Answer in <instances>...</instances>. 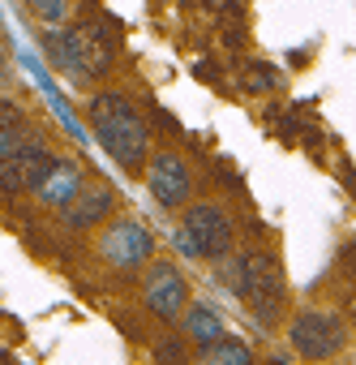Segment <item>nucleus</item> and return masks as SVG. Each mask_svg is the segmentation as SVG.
Wrapping results in <instances>:
<instances>
[{
  "label": "nucleus",
  "mask_w": 356,
  "mask_h": 365,
  "mask_svg": "<svg viewBox=\"0 0 356 365\" xmlns=\"http://www.w3.org/2000/svg\"><path fill=\"white\" fill-rule=\"evenodd\" d=\"M142 301H146V309L155 318L172 322V318H181L185 305H189V284L172 262H155L146 271V279H142Z\"/></svg>",
  "instance_id": "nucleus-7"
},
{
  "label": "nucleus",
  "mask_w": 356,
  "mask_h": 365,
  "mask_svg": "<svg viewBox=\"0 0 356 365\" xmlns=\"http://www.w3.org/2000/svg\"><path fill=\"white\" fill-rule=\"evenodd\" d=\"M202 365H253V348L236 335H219L202 348Z\"/></svg>",
  "instance_id": "nucleus-12"
},
{
  "label": "nucleus",
  "mask_w": 356,
  "mask_h": 365,
  "mask_svg": "<svg viewBox=\"0 0 356 365\" xmlns=\"http://www.w3.org/2000/svg\"><path fill=\"white\" fill-rule=\"evenodd\" d=\"M52 168H56V155L43 142H18L5 159H0V194L5 198L35 194Z\"/></svg>",
  "instance_id": "nucleus-6"
},
{
  "label": "nucleus",
  "mask_w": 356,
  "mask_h": 365,
  "mask_svg": "<svg viewBox=\"0 0 356 365\" xmlns=\"http://www.w3.org/2000/svg\"><path fill=\"white\" fill-rule=\"evenodd\" d=\"M108 211H112V190H108V185H90L86 194H78V198L65 207V224H69V228H95Z\"/></svg>",
  "instance_id": "nucleus-11"
},
{
  "label": "nucleus",
  "mask_w": 356,
  "mask_h": 365,
  "mask_svg": "<svg viewBox=\"0 0 356 365\" xmlns=\"http://www.w3.org/2000/svg\"><path fill=\"white\" fill-rule=\"evenodd\" d=\"M78 190H82V168L69 163V159H56V168L43 176V185L35 190V198L43 207H69L78 198Z\"/></svg>",
  "instance_id": "nucleus-10"
},
{
  "label": "nucleus",
  "mask_w": 356,
  "mask_h": 365,
  "mask_svg": "<svg viewBox=\"0 0 356 365\" xmlns=\"http://www.w3.org/2000/svg\"><path fill=\"white\" fill-rule=\"evenodd\" d=\"M232 245H236V224L219 202H194L185 211V224H181V250L185 254L219 262L232 254Z\"/></svg>",
  "instance_id": "nucleus-4"
},
{
  "label": "nucleus",
  "mask_w": 356,
  "mask_h": 365,
  "mask_svg": "<svg viewBox=\"0 0 356 365\" xmlns=\"http://www.w3.org/2000/svg\"><path fill=\"white\" fill-rule=\"evenodd\" d=\"M86 116H90V129H95V142L129 172H137L150 155V125L142 120V112L116 95V91H103L86 103Z\"/></svg>",
  "instance_id": "nucleus-1"
},
{
  "label": "nucleus",
  "mask_w": 356,
  "mask_h": 365,
  "mask_svg": "<svg viewBox=\"0 0 356 365\" xmlns=\"http://www.w3.org/2000/svg\"><path fill=\"white\" fill-rule=\"evenodd\" d=\"M48 56L56 61L61 73H73L78 82L103 78L116 61V43L99 22H82L73 31H56L48 35Z\"/></svg>",
  "instance_id": "nucleus-2"
},
{
  "label": "nucleus",
  "mask_w": 356,
  "mask_h": 365,
  "mask_svg": "<svg viewBox=\"0 0 356 365\" xmlns=\"http://www.w3.org/2000/svg\"><path fill=\"white\" fill-rule=\"evenodd\" d=\"M26 5H31L43 22H61V18H65V9H69V0H26Z\"/></svg>",
  "instance_id": "nucleus-16"
},
{
  "label": "nucleus",
  "mask_w": 356,
  "mask_h": 365,
  "mask_svg": "<svg viewBox=\"0 0 356 365\" xmlns=\"http://www.w3.org/2000/svg\"><path fill=\"white\" fill-rule=\"evenodd\" d=\"M99 254H103L112 267L133 271V267H142V262L155 254V241H150V232H146L137 220H120V224H112V228L103 232Z\"/></svg>",
  "instance_id": "nucleus-9"
},
{
  "label": "nucleus",
  "mask_w": 356,
  "mask_h": 365,
  "mask_svg": "<svg viewBox=\"0 0 356 365\" xmlns=\"http://www.w3.org/2000/svg\"><path fill=\"white\" fill-rule=\"evenodd\" d=\"M18 142H22L18 133H0V159H5V155H9V150L18 146Z\"/></svg>",
  "instance_id": "nucleus-17"
},
{
  "label": "nucleus",
  "mask_w": 356,
  "mask_h": 365,
  "mask_svg": "<svg viewBox=\"0 0 356 365\" xmlns=\"http://www.w3.org/2000/svg\"><path fill=\"white\" fill-rule=\"evenodd\" d=\"M146 190H150V198L159 207H185L189 194H194V172H189V163L181 155L163 150L146 168Z\"/></svg>",
  "instance_id": "nucleus-8"
},
{
  "label": "nucleus",
  "mask_w": 356,
  "mask_h": 365,
  "mask_svg": "<svg viewBox=\"0 0 356 365\" xmlns=\"http://www.w3.org/2000/svg\"><path fill=\"white\" fill-rule=\"evenodd\" d=\"M155 361H159V365H185V344H181V339H159Z\"/></svg>",
  "instance_id": "nucleus-15"
},
{
  "label": "nucleus",
  "mask_w": 356,
  "mask_h": 365,
  "mask_svg": "<svg viewBox=\"0 0 356 365\" xmlns=\"http://www.w3.org/2000/svg\"><path fill=\"white\" fill-rule=\"evenodd\" d=\"M228 275H232V279H228L232 292H236L262 322H271V318L279 314V305H283V271H279V262H275L271 254H241Z\"/></svg>",
  "instance_id": "nucleus-3"
},
{
  "label": "nucleus",
  "mask_w": 356,
  "mask_h": 365,
  "mask_svg": "<svg viewBox=\"0 0 356 365\" xmlns=\"http://www.w3.org/2000/svg\"><path fill=\"white\" fill-rule=\"evenodd\" d=\"M185 331H189V339H198L202 348L215 344L219 335H228V331H224V318H219L211 305H194V309H185Z\"/></svg>",
  "instance_id": "nucleus-13"
},
{
  "label": "nucleus",
  "mask_w": 356,
  "mask_h": 365,
  "mask_svg": "<svg viewBox=\"0 0 356 365\" xmlns=\"http://www.w3.org/2000/svg\"><path fill=\"white\" fill-rule=\"evenodd\" d=\"M347 339V327L335 309H300L288 327V344L305 361H330Z\"/></svg>",
  "instance_id": "nucleus-5"
},
{
  "label": "nucleus",
  "mask_w": 356,
  "mask_h": 365,
  "mask_svg": "<svg viewBox=\"0 0 356 365\" xmlns=\"http://www.w3.org/2000/svg\"><path fill=\"white\" fill-rule=\"evenodd\" d=\"M22 129H26V112L0 95V133H22Z\"/></svg>",
  "instance_id": "nucleus-14"
}]
</instances>
